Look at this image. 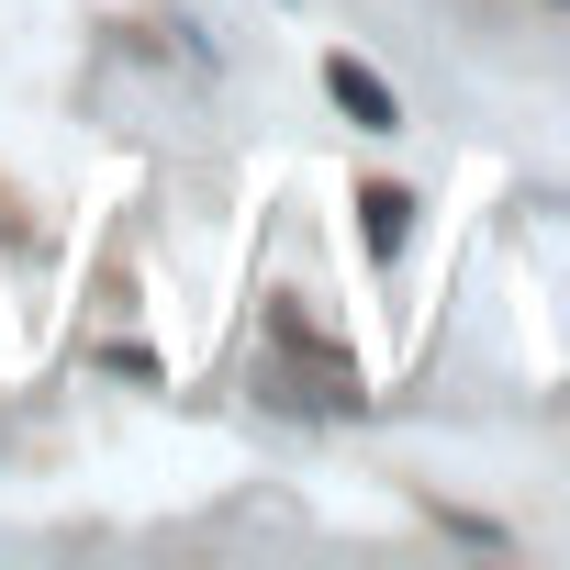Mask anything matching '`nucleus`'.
<instances>
[{
  "label": "nucleus",
  "instance_id": "3",
  "mask_svg": "<svg viewBox=\"0 0 570 570\" xmlns=\"http://www.w3.org/2000/svg\"><path fill=\"white\" fill-rule=\"evenodd\" d=\"M358 235H370V257H403V235H414V190L370 179V190H358Z\"/></svg>",
  "mask_w": 570,
  "mask_h": 570
},
{
  "label": "nucleus",
  "instance_id": "1",
  "mask_svg": "<svg viewBox=\"0 0 570 570\" xmlns=\"http://www.w3.org/2000/svg\"><path fill=\"white\" fill-rule=\"evenodd\" d=\"M268 347L303 370V403H314V414H358V403H370V392H358V358H347V347H336V336H325L292 292L268 303Z\"/></svg>",
  "mask_w": 570,
  "mask_h": 570
},
{
  "label": "nucleus",
  "instance_id": "2",
  "mask_svg": "<svg viewBox=\"0 0 570 570\" xmlns=\"http://www.w3.org/2000/svg\"><path fill=\"white\" fill-rule=\"evenodd\" d=\"M325 101H336L358 135H403V101H392V79H381L370 57H347V46L325 57Z\"/></svg>",
  "mask_w": 570,
  "mask_h": 570
},
{
  "label": "nucleus",
  "instance_id": "4",
  "mask_svg": "<svg viewBox=\"0 0 570 570\" xmlns=\"http://www.w3.org/2000/svg\"><path fill=\"white\" fill-rule=\"evenodd\" d=\"M548 12H570V0H548Z\"/></svg>",
  "mask_w": 570,
  "mask_h": 570
}]
</instances>
